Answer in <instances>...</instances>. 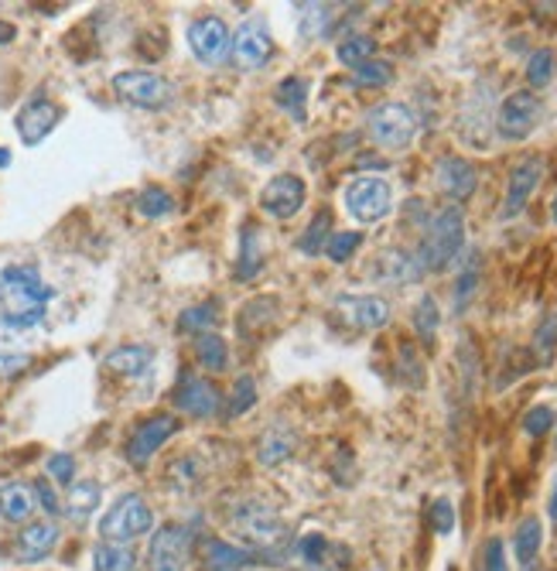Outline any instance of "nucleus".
<instances>
[{
  "instance_id": "nucleus-41",
  "label": "nucleus",
  "mask_w": 557,
  "mask_h": 571,
  "mask_svg": "<svg viewBox=\"0 0 557 571\" xmlns=\"http://www.w3.org/2000/svg\"><path fill=\"white\" fill-rule=\"evenodd\" d=\"M254 404H257V383H254V377H239L233 398H229V414L236 417L243 411H250Z\"/></svg>"
},
{
  "instance_id": "nucleus-45",
  "label": "nucleus",
  "mask_w": 557,
  "mask_h": 571,
  "mask_svg": "<svg viewBox=\"0 0 557 571\" xmlns=\"http://www.w3.org/2000/svg\"><path fill=\"white\" fill-rule=\"evenodd\" d=\"M431 527L438 533H451V530H456V510H451L448 499H438V504L431 507Z\"/></svg>"
},
{
  "instance_id": "nucleus-28",
  "label": "nucleus",
  "mask_w": 557,
  "mask_h": 571,
  "mask_svg": "<svg viewBox=\"0 0 557 571\" xmlns=\"http://www.w3.org/2000/svg\"><path fill=\"white\" fill-rule=\"evenodd\" d=\"M202 479H205V469H202V462H199V455H182V458H175L168 466V483L175 486L179 493H192V489H199L202 486Z\"/></svg>"
},
{
  "instance_id": "nucleus-7",
  "label": "nucleus",
  "mask_w": 557,
  "mask_h": 571,
  "mask_svg": "<svg viewBox=\"0 0 557 571\" xmlns=\"http://www.w3.org/2000/svg\"><path fill=\"white\" fill-rule=\"evenodd\" d=\"M342 199L356 223H379L394 212V189L383 178H356L345 186Z\"/></svg>"
},
{
  "instance_id": "nucleus-24",
  "label": "nucleus",
  "mask_w": 557,
  "mask_h": 571,
  "mask_svg": "<svg viewBox=\"0 0 557 571\" xmlns=\"http://www.w3.org/2000/svg\"><path fill=\"white\" fill-rule=\"evenodd\" d=\"M264 267V240L257 233V226H243L239 233V257H236V277L250 281L257 277V271Z\"/></svg>"
},
{
  "instance_id": "nucleus-1",
  "label": "nucleus",
  "mask_w": 557,
  "mask_h": 571,
  "mask_svg": "<svg viewBox=\"0 0 557 571\" xmlns=\"http://www.w3.org/2000/svg\"><path fill=\"white\" fill-rule=\"evenodd\" d=\"M52 288L31 264H11L0 271V322L8 329H34L45 322Z\"/></svg>"
},
{
  "instance_id": "nucleus-46",
  "label": "nucleus",
  "mask_w": 557,
  "mask_h": 571,
  "mask_svg": "<svg viewBox=\"0 0 557 571\" xmlns=\"http://www.w3.org/2000/svg\"><path fill=\"white\" fill-rule=\"evenodd\" d=\"M28 367H31V356H24V352H0V377H4V380L24 373Z\"/></svg>"
},
{
  "instance_id": "nucleus-43",
  "label": "nucleus",
  "mask_w": 557,
  "mask_h": 571,
  "mask_svg": "<svg viewBox=\"0 0 557 571\" xmlns=\"http://www.w3.org/2000/svg\"><path fill=\"white\" fill-rule=\"evenodd\" d=\"M550 427H554V411H550L547 404H537V408L527 411V417H524V432H527V435L540 438V435L550 432Z\"/></svg>"
},
{
  "instance_id": "nucleus-48",
  "label": "nucleus",
  "mask_w": 557,
  "mask_h": 571,
  "mask_svg": "<svg viewBox=\"0 0 557 571\" xmlns=\"http://www.w3.org/2000/svg\"><path fill=\"white\" fill-rule=\"evenodd\" d=\"M34 499H42V507H45L49 514H58V510H62V504H58V496H55V489H52L49 479H39V483H34Z\"/></svg>"
},
{
  "instance_id": "nucleus-34",
  "label": "nucleus",
  "mask_w": 557,
  "mask_h": 571,
  "mask_svg": "<svg viewBox=\"0 0 557 571\" xmlns=\"http://www.w3.org/2000/svg\"><path fill=\"white\" fill-rule=\"evenodd\" d=\"M557 73V52L554 49H537L531 59H527V83L544 89Z\"/></svg>"
},
{
  "instance_id": "nucleus-18",
  "label": "nucleus",
  "mask_w": 557,
  "mask_h": 571,
  "mask_svg": "<svg viewBox=\"0 0 557 571\" xmlns=\"http://www.w3.org/2000/svg\"><path fill=\"white\" fill-rule=\"evenodd\" d=\"M55 544H58V527L52 520H34V524H24V530H18L14 558L21 564H39L55 551Z\"/></svg>"
},
{
  "instance_id": "nucleus-51",
  "label": "nucleus",
  "mask_w": 557,
  "mask_h": 571,
  "mask_svg": "<svg viewBox=\"0 0 557 571\" xmlns=\"http://www.w3.org/2000/svg\"><path fill=\"white\" fill-rule=\"evenodd\" d=\"M550 517L557 520V483H554V493H550Z\"/></svg>"
},
{
  "instance_id": "nucleus-12",
  "label": "nucleus",
  "mask_w": 557,
  "mask_h": 571,
  "mask_svg": "<svg viewBox=\"0 0 557 571\" xmlns=\"http://www.w3.org/2000/svg\"><path fill=\"white\" fill-rule=\"evenodd\" d=\"M335 311L356 332H376L390 322V305L376 295H342L335 298Z\"/></svg>"
},
{
  "instance_id": "nucleus-35",
  "label": "nucleus",
  "mask_w": 557,
  "mask_h": 571,
  "mask_svg": "<svg viewBox=\"0 0 557 571\" xmlns=\"http://www.w3.org/2000/svg\"><path fill=\"white\" fill-rule=\"evenodd\" d=\"M373 52H376V42H373V39H366V34H350V39H345V42L335 49L339 62H342V65H350V68H356V65L369 62V59H373Z\"/></svg>"
},
{
  "instance_id": "nucleus-37",
  "label": "nucleus",
  "mask_w": 557,
  "mask_h": 571,
  "mask_svg": "<svg viewBox=\"0 0 557 571\" xmlns=\"http://www.w3.org/2000/svg\"><path fill=\"white\" fill-rule=\"evenodd\" d=\"M438 326H441L438 302L431 295H425L421 302H417V308H414V329H417V336H421L425 342H431L435 332H438Z\"/></svg>"
},
{
  "instance_id": "nucleus-44",
  "label": "nucleus",
  "mask_w": 557,
  "mask_h": 571,
  "mask_svg": "<svg viewBox=\"0 0 557 571\" xmlns=\"http://www.w3.org/2000/svg\"><path fill=\"white\" fill-rule=\"evenodd\" d=\"M475 284H479V264L469 261V267L459 274V284H456V308L462 311L469 305V298L475 295Z\"/></svg>"
},
{
  "instance_id": "nucleus-33",
  "label": "nucleus",
  "mask_w": 557,
  "mask_h": 571,
  "mask_svg": "<svg viewBox=\"0 0 557 571\" xmlns=\"http://www.w3.org/2000/svg\"><path fill=\"white\" fill-rule=\"evenodd\" d=\"M332 230V212L329 209H322L315 220H311V226L304 230V236H301V254H308V257H319L322 250H325V243H329V233Z\"/></svg>"
},
{
  "instance_id": "nucleus-50",
  "label": "nucleus",
  "mask_w": 557,
  "mask_h": 571,
  "mask_svg": "<svg viewBox=\"0 0 557 571\" xmlns=\"http://www.w3.org/2000/svg\"><path fill=\"white\" fill-rule=\"evenodd\" d=\"M14 34H18V31H14V24H8V21H0V45H8V42L14 39Z\"/></svg>"
},
{
  "instance_id": "nucleus-17",
  "label": "nucleus",
  "mask_w": 557,
  "mask_h": 571,
  "mask_svg": "<svg viewBox=\"0 0 557 571\" xmlns=\"http://www.w3.org/2000/svg\"><path fill=\"white\" fill-rule=\"evenodd\" d=\"M175 408L192 417H216L223 408L219 390L202 377H182L175 387Z\"/></svg>"
},
{
  "instance_id": "nucleus-10",
  "label": "nucleus",
  "mask_w": 557,
  "mask_h": 571,
  "mask_svg": "<svg viewBox=\"0 0 557 571\" xmlns=\"http://www.w3.org/2000/svg\"><path fill=\"white\" fill-rule=\"evenodd\" d=\"M229 42H233V31L226 28L223 18H195L189 24V49L192 55L202 62V65H219L229 52Z\"/></svg>"
},
{
  "instance_id": "nucleus-39",
  "label": "nucleus",
  "mask_w": 557,
  "mask_h": 571,
  "mask_svg": "<svg viewBox=\"0 0 557 571\" xmlns=\"http://www.w3.org/2000/svg\"><path fill=\"white\" fill-rule=\"evenodd\" d=\"M363 246V233H332L329 243H325V257L332 264H345L350 257H356V250Z\"/></svg>"
},
{
  "instance_id": "nucleus-53",
  "label": "nucleus",
  "mask_w": 557,
  "mask_h": 571,
  "mask_svg": "<svg viewBox=\"0 0 557 571\" xmlns=\"http://www.w3.org/2000/svg\"><path fill=\"white\" fill-rule=\"evenodd\" d=\"M550 216H554V223H557V195H554V205H550Z\"/></svg>"
},
{
  "instance_id": "nucleus-5",
  "label": "nucleus",
  "mask_w": 557,
  "mask_h": 571,
  "mask_svg": "<svg viewBox=\"0 0 557 571\" xmlns=\"http://www.w3.org/2000/svg\"><path fill=\"white\" fill-rule=\"evenodd\" d=\"M366 130L379 148L404 151L417 137V114L407 103H379L366 114Z\"/></svg>"
},
{
  "instance_id": "nucleus-15",
  "label": "nucleus",
  "mask_w": 557,
  "mask_h": 571,
  "mask_svg": "<svg viewBox=\"0 0 557 571\" xmlns=\"http://www.w3.org/2000/svg\"><path fill=\"white\" fill-rule=\"evenodd\" d=\"M540 178H544V158L531 155L519 161L513 171H510V186H506V202H503V220H513L519 216V212L527 209L534 189L540 186Z\"/></svg>"
},
{
  "instance_id": "nucleus-25",
  "label": "nucleus",
  "mask_w": 557,
  "mask_h": 571,
  "mask_svg": "<svg viewBox=\"0 0 557 571\" xmlns=\"http://www.w3.org/2000/svg\"><path fill=\"white\" fill-rule=\"evenodd\" d=\"M195 360L199 367L213 370V373H223L229 367V349H226V339L219 332H202L195 336Z\"/></svg>"
},
{
  "instance_id": "nucleus-47",
  "label": "nucleus",
  "mask_w": 557,
  "mask_h": 571,
  "mask_svg": "<svg viewBox=\"0 0 557 571\" xmlns=\"http://www.w3.org/2000/svg\"><path fill=\"white\" fill-rule=\"evenodd\" d=\"M325 551H329V544H325V538H319V533H311V538L301 541V558L308 564H322L325 561Z\"/></svg>"
},
{
  "instance_id": "nucleus-26",
  "label": "nucleus",
  "mask_w": 557,
  "mask_h": 571,
  "mask_svg": "<svg viewBox=\"0 0 557 571\" xmlns=\"http://www.w3.org/2000/svg\"><path fill=\"white\" fill-rule=\"evenodd\" d=\"M250 551L247 548H236L229 541H208L205 544V564L213 571H239L243 564H250Z\"/></svg>"
},
{
  "instance_id": "nucleus-49",
  "label": "nucleus",
  "mask_w": 557,
  "mask_h": 571,
  "mask_svg": "<svg viewBox=\"0 0 557 571\" xmlns=\"http://www.w3.org/2000/svg\"><path fill=\"white\" fill-rule=\"evenodd\" d=\"M485 571H506V554H503V541L493 538L485 544Z\"/></svg>"
},
{
  "instance_id": "nucleus-32",
  "label": "nucleus",
  "mask_w": 557,
  "mask_h": 571,
  "mask_svg": "<svg viewBox=\"0 0 557 571\" xmlns=\"http://www.w3.org/2000/svg\"><path fill=\"white\" fill-rule=\"evenodd\" d=\"M379 271H383V277H387L390 284H410V281H417L425 271H421V264H417V257H410V254H383L379 257Z\"/></svg>"
},
{
  "instance_id": "nucleus-2",
  "label": "nucleus",
  "mask_w": 557,
  "mask_h": 571,
  "mask_svg": "<svg viewBox=\"0 0 557 571\" xmlns=\"http://www.w3.org/2000/svg\"><path fill=\"white\" fill-rule=\"evenodd\" d=\"M465 246V216L459 205H444L435 212V220L425 230L421 250H417V264L421 271H444L459 261Z\"/></svg>"
},
{
  "instance_id": "nucleus-11",
  "label": "nucleus",
  "mask_w": 557,
  "mask_h": 571,
  "mask_svg": "<svg viewBox=\"0 0 557 571\" xmlns=\"http://www.w3.org/2000/svg\"><path fill=\"white\" fill-rule=\"evenodd\" d=\"M229 55L239 68H260L270 55H274V39L270 28L260 18L243 21L229 42Z\"/></svg>"
},
{
  "instance_id": "nucleus-52",
  "label": "nucleus",
  "mask_w": 557,
  "mask_h": 571,
  "mask_svg": "<svg viewBox=\"0 0 557 571\" xmlns=\"http://www.w3.org/2000/svg\"><path fill=\"white\" fill-rule=\"evenodd\" d=\"M8 165H11V151L0 148V168H8Z\"/></svg>"
},
{
  "instance_id": "nucleus-22",
  "label": "nucleus",
  "mask_w": 557,
  "mask_h": 571,
  "mask_svg": "<svg viewBox=\"0 0 557 571\" xmlns=\"http://www.w3.org/2000/svg\"><path fill=\"white\" fill-rule=\"evenodd\" d=\"M34 507H39V499H34V489L24 486V483H8L0 489V517L8 524H28Z\"/></svg>"
},
{
  "instance_id": "nucleus-8",
  "label": "nucleus",
  "mask_w": 557,
  "mask_h": 571,
  "mask_svg": "<svg viewBox=\"0 0 557 571\" xmlns=\"http://www.w3.org/2000/svg\"><path fill=\"white\" fill-rule=\"evenodd\" d=\"M544 117V103L537 93L531 89H519V93H510L503 103H500V110H496V130L503 140H524L537 130Z\"/></svg>"
},
{
  "instance_id": "nucleus-30",
  "label": "nucleus",
  "mask_w": 557,
  "mask_h": 571,
  "mask_svg": "<svg viewBox=\"0 0 557 571\" xmlns=\"http://www.w3.org/2000/svg\"><path fill=\"white\" fill-rule=\"evenodd\" d=\"M93 571H133V548L103 541L93 551Z\"/></svg>"
},
{
  "instance_id": "nucleus-9",
  "label": "nucleus",
  "mask_w": 557,
  "mask_h": 571,
  "mask_svg": "<svg viewBox=\"0 0 557 571\" xmlns=\"http://www.w3.org/2000/svg\"><path fill=\"white\" fill-rule=\"evenodd\" d=\"M179 421L171 414H154V417H144L141 424L133 427V435L127 438V462L130 466H148V462L154 458V452L179 432Z\"/></svg>"
},
{
  "instance_id": "nucleus-13",
  "label": "nucleus",
  "mask_w": 557,
  "mask_h": 571,
  "mask_svg": "<svg viewBox=\"0 0 557 571\" xmlns=\"http://www.w3.org/2000/svg\"><path fill=\"white\" fill-rule=\"evenodd\" d=\"M304 195H308V189L298 175H274L260 192V209L274 220H291L301 212Z\"/></svg>"
},
{
  "instance_id": "nucleus-42",
  "label": "nucleus",
  "mask_w": 557,
  "mask_h": 571,
  "mask_svg": "<svg viewBox=\"0 0 557 571\" xmlns=\"http://www.w3.org/2000/svg\"><path fill=\"white\" fill-rule=\"evenodd\" d=\"M49 476L52 483H62V486H73V476H76V458L68 455V452H55L49 455Z\"/></svg>"
},
{
  "instance_id": "nucleus-27",
  "label": "nucleus",
  "mask_w": 557,
  "mask_h": 571,
  "mask_svg": "<svg viewBox=\"0 0 557 571\" xmlns=\"http://www.w3.org/2000/svg\"><path fill=\"white\" fill-rule=\"evenodd\" d=\"M534 356L540 367H550L557 360V308L544 311V318L537 322V332H534Z\"/></svg>"
},
{
  "instance_id": "nucleus-31",
  "label": "nucleus",
  "mask_w": 557,
  "mask_h": 571,
  "mask_svg": "<svg viewBox=\"0 0 557 571\" xmlns=\"http://www.w3.org/2000/svg\"><path fill=\"white\" fill-rule=\"evenodd\" d=\"M304 103H308V83L301 76H288L277 86V106H281L285 114H291L298 124L304 120Z\"/></svg>"
},
{
  "instance_id": "nucleus-40",
  "label": "nucleus",
  "mask_w": 557,
  "mask_h": 571,
  "mask_svg": "<svg viewBox=\"0 0 557 571\" xmlns=\"http://www.w3.org/2000/svg\"><path fill=\"white\" fill-rule=\"evenodd\" d=\"M353 76L360 86H387L394 80V65L390 62H379V59H369L363 65L353 68Z\"/></svg>"
},
{
  "instance_id": "nucleus-4",
  "label": "nucleus",
  "mask_w": 557,
  "mask_h": 571,
  "mask_svg": "<svg viewBox=\"0 0 557 571\" xmlns=\"http://www.w3.org/2000/svg\"><path fill=\"white\" fill-rule=\"evenodd\" d=\"M151 527H154V514L144 504V496L127 493L107 510V517L99 520V538L114 544H130L137 538H144V533H151Z\"/></svg>"
},
{
  "instance_id": "nucleus-21",
  "label": "nucleus",
  "mask_w": 557,
  "mask_h": 571,
  "mask_svg": "<svg viewBox=\"0 0 557 571\" xmlns=\"http://www.w3.org/2000/svg\"><path fill=\"white\" fill-rule=\"evenodd\" d=\"M151 360H154V352L148 346H120V349H114L107 356V360H103V367H107L110 373H117V377L133 380V377H144L151 370Z\"/></svg>"
},
{
  "instance_id": "nucleus-38",
  "label": "nucleus",
  "mask_w": 557,
  "mask_h": 571,
  "mask_svg": "<svg viewBox=\"0 0 557 571\" xmlns=\"http://www.w3.org/2000/svg\"><path fill=\"white\" fill-rule=\"evenodd\" d=\"M219 322V311H216V305H195V308H189V311H182V318H179V329L182 332H195V336H202V332H208Z\"/></svg>"
},
{
  "instance_id": "nucleus-20",
  "label": "nucleus",
  "mask_w": 557,
  "mask_h": 571,
  "mask_svg": "<svg viewBox=\"0 0 557 571\" xmlns=\"http://www.w3.org/2000/svg\"><path fill=\"white\" fill-rule=\"evenodd\" d=\"M294 445H298V435L291 424H270L264 438H260V448H257V458L264 462V466H281L285 458L294 455Z\"/></svg>"
},
{
  "instance_id": "nucleus-23",
  "label": "nucleus",
  "mask_w": 557,
  "mask_h": 571,
  "mask_svg": "<svg viewBox=\"0 0 557 571\" xmlns=\"http://www.w3.org/2000/svg\"><path fill=\"white\" fill-rule=\"evenodd\" d=\"M99 499H103V489L99 483H73L68 486V496H65V517L68 520H76V524H86L96 507H99Z\"/></svg>"
},
{
  "instance_id": "nucleus-14",
  "label": "nucleus",
  "mask_w": 557,
  "mask_h": 571,
  "mask_svg": "<svg viewBox=\"0 0 557 571\" xmlns=\"http://www.w3.org/2000/svg\"><path fill=\"white\" fill-rule=\"evenodd\" d=\"M185 564H189V530L175 524L154 530L148 571H185Z\"/></svg>"
},
{
  "instance_id": "nucleus-16",
  "label": "nucleus",
  "mask_w": 557,
  "mask_h": 571,
  "mask_svg": "<svg viewBox=\"0 0 557 571\" xmlns=\"http://www.w3.org/2000/svg\"><path fill=\"white\" fill-rule=\"evenodd\" d=\"M58 120H62V106L58 103H52V99H31L24 110L18 114L14 127H18V137L24 140V145L34 148V145H42V140L58 127Z\"/></svg>"
},
{
  "instance_id": "nucleus-6",
  "label": "nucleus",
  "mask_w": 557,
  "mask_h": 571,
  "mask_svg": "<svg viewBox=\"0 0 557 571\" xmlns=\"http://www.w3.org/2000/svg\"><path fill=\"white\" fill-rule=\"evenodd\" d=\"M114 93L130 106H141V110H164V106L175 99V86H171L158 73H144V68L117 73L114 76Z\"/></svg>"
},
{
  "instance_id": "nucleus-29",
  "label": "nucleus",
  "mask_w": 557,
  "mask_h": 571,
  "mask_svg": "<svg viewBox=\"0 0 557 571\" xmlns=\"http://www.w3.org/2000/svg\"><path fill=\"white\" fill-rule=\"evenodd\" d=\"M540 541H544L540 520H537V517H527L524 524L516 527V533H513L516 561H519V564H534V558H537V551H540Z\"/></svg>"
},
{
  "instance_id": "nucleus-3",
  "label": "nucleus",
  "mask_w": 557,
  "mask_h": 571,
  "mask_svg": "<svg viewBox=\"0 0 557 571\" xmlns=\"http://www.w3.org/2000/svg\"><path fill=\"white\" fill-rule=\"evenodd\" d=\"M229 530H233V538L250 551L281 548L288 538V527H285L281 514H277L270 504H260V499H243L239 507H233Z\"/></svg>"
},
{
  "instance_id": "nucleus-36",
  "label": "nucleus",
  "mask_w": 557,
  "mask_h": 571,
  "mask_svg": "<svg viewBox=\"0 0 557 571\" xmlns=\"http://www.w3.org/2000/svg\"><path fill=\"white\" fill-rule=\"evenodd\" d=\"M171 209H175V199H171V192H164L158 186H151V189H144L141 195H137V212L148 216V220H161V216H168Z\"/></svg>"
},
{
  "instance_id": "nucleus-19",
  "label": "nucleus",
  "mask_w": 557,
  "mask_h": 571,
  "mask_svg": "<svg viewBox=\"0 0 557 571\" xmlns=\"http://www.w3.org/2000/svg\"><path fill=\"white\" fill-rule=\"evenodd\" d=\"M438 186L444 189L448 199H456V202H465L475 186H479V175H475V165L459 158V155H448L438 161Z\"/></svg>"
}]
</instances>
